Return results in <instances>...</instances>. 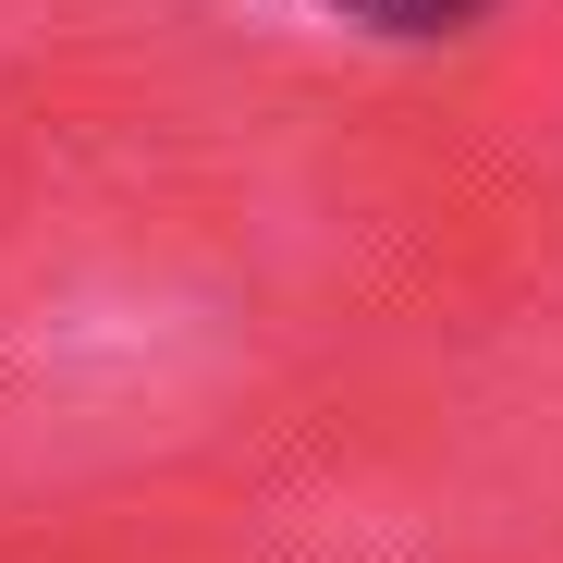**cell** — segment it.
Masks as SVG:
<instances>
[{
  "label": "cell",
  "instance_id": "cell-1",
  "mask_svg": "<svg viewBox=\"0 0 563 563\" xmlns=\"http://www.w3.org/2000/svg\"><path fill=\"white\" fill-rule=\"evenodd\" d=\"M343 13L393 25V37H441V25H465V13H478V0H343Z\"/></svg>",
  "mask_w": 563,
  "mask_h": 563
}]
</instances>
